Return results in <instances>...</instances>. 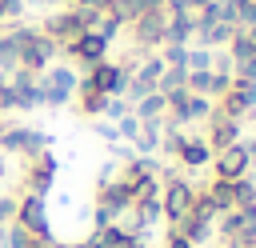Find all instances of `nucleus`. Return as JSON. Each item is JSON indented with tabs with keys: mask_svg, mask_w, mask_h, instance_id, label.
Returning <instances> with one entry per match:
<instances>
[{
	"mask_svg": "<svg viewBox=\"0 0 256 248\" xmlns=\"http://www.w3.org/2000/svg\"><path fill=\"white\" fill-rule=\"evenodd\" d=\"M244 36H248V44L256 48V24H252V28H244Z\"/></svg>",
	"mask_w": 256,
	"mask_h": 248,
	"instance_id": "nucleus-38",
	"label": "nucleus"
},
{
	"mask_svg": "<svg viewBox=\"0 0 256 248\" xmlns=\"http://www.w3.org/2000/svg\"><path fill=\"white\" fill-rule=\"evenodd\" d=\"M252 88H256V80H252Z\"/></svg>",
	"mask_w": 256,
	"mask_h": 248,
	"instance_id": "nucleus-40",
	"label": "nucleus"
},
{
	"mask_svg": "<svg viewBox=\"0 0 256 248\" xmlns=\"http://www.w3.org/2000/svg\"><path fill=\"white\" fill-rule=\"evenodd\" d=\"M192 192H196V184H192L188 176H172V180H164V184H160V216H164L168 224L184 220L188 208H192Z\"/></svg>",
	"mask_w": 256,
	"mask_h": 248,
	"instance_id": "nucleus-7",
	"label": "nucleus"
},
{
	"mask_svg": "<svg viewBox=\"0 0 256 248\" xmlns=\"http://www.w3.org/2000/svg\"><path fill=\"white\" fill-rule=\"evenodd\" d=\"M12 220H16L20 228H28L36 244H44V248H52V244H56V240H52V224H48V200H44V196H32V192L16 196V216H12Z\"/></svg>",
	"mask_w": 256,
	"mask_h": 248,
	"instance_id": "nucleus-2",
	"label": "nucleus"
},
{
	"mask_svg": "<svg viewBox=\"0 0 256 248\" xmlns=\"http://www.w3.org/2000/svg\"><path fill=\"white\" fill-rule=\"evenodd\" d=\"M160 140H164V120H144L140 132L132 136V152L136 156H156L160 152Z\"/></svg>",
	"mask_w": 256,
	"mask_h": 248,
	"instance_id": "nucleus-16",
	"label": "nucleus"
},
{
	"mask_svg": "<svg viewBox=\"0 0 256 248\" xmlns=\"http://www.w3.org/2000/svg\"><path fill=\"white\" fill-rule=\"evenodd\" d=\"M164 24H168V12L160 8V0H156L152 8H144V12H140L132 24H128L136 52H156V48L164 44Z\"/></svg>",
	"mask_w": 256,
	"mask_h": 248,
	"instance_id": "nucleus-4",
	"label": "nucleus"
},
{
	"mask_svg": "<svg viewBox=\"0 0 256 248\" xmlns=\"http://www.w3.org/2000/svg\"><path fill=\"white\" fill-rule=\"evenodd\" d=\"M48 148H52V132H44V128H32V124H28L24 144H20V156H24V160H32V156H40V152H48Z\"/></svg>",
	"mask_w": 256,
	"mask_h": 248,
	"instance_id": "nucleus-21",
	"label": "nucleus"
},
{
	"mask_svg": "<svg viewBox=\"0 0 256 248\" xmlns=\"http://www.w3.org/2000/svg\"><path fill=\"white\" fill-rule=\"evenodd\" d=\"M92 132H96V140H104L108 148H112V144H120V136H116V124H108V120H100V116L92 120Z\"/></svg>",
	"mask_w": 256,
	"mask_h": 248,
	"instance_id": "nucleus-30",
	"label": "nucleus"
},
{
	"mask_svg": "<svg viewBox=\"0 0 256 248\" xmlns=\"http://www.w3.org/2000/svg\"><path fill=\"white\" fill-rule=\"evenodd\" d=\"M240 124H248V128H252V132H256V108H252V112H248V116H244V120H240Z\"/></svg>",
	"mask_w": 256,
	"mask_h": 248,
	"instance_id": "nucleus-37",
	"label": "nucleus"
},
{
	"mask_svg": "<svg viewBox=\"0 0 256 248\" xmlns=\"http://www.w3.org/2000/svg\"><path fill=\"white\" fill-rule=\"evenodd\" d=\"M56 172H60V160L52 156V148L40 152V156H32L28 168H24V192H32V196H48L52 184H56Z\"/></svg>",
	"mask_w": 256,
	"mask_h": 248,
	"instance_id": "nucleus-8",
	"label": "nucleus"
},
{
	"mask_svg": "<svg viewBox=\"0 0 256 248\" xmlns=\"http://www.w3.org/2000/svg\"><path fill=\"white\" fill-rule=\"evenodd\" d=\"M8 36H12V44H16L20 68H28L32 76H40L48 64H56V60H60V48H56V44L36 28V24H32V28H28V24H16Z\"/></svg>",
	"mask_w": 256,
	"mask_h": 248,
	"instance_id": "nucleus-1",
	"label": "nucleus"
},
{
	"mask_svg": "<svg viewBox=\"0 0 256 248\" xmlns=\"http://www.w3.org/2000/svg\"><path fill=\"white\" fill-rule=\"evenodd\" d=\"M192 36H196V16L192 12H176V16H168V24H164V44H192Z\"/></svg>",
	"mask_w": 256,
	"mask_h": 248,
	"instance_id": "nucleus-17",
	"label": "nucleus"
},
{
	"mask_svg": "<svg viewBox=\"0 0 256 248\" xmlns=\"http://www.w3.org/2000/svg\"><path fill=\"white\" fill-rule=\"evenodd\" d=\"M252 24H256V0H236L232 28H252Z\"/></svg>",
	"mask_w": 256,
	"mask_h": 248,
	"instance_id": "nucleus-29",
	"label": "nucleus"
},
{
	"mask_svg": "<svg viewBox=\"0 0 256 248\" xmlns=\"http://www.w3.org/2000/svg\"><path fill=\"white\" fill-rule=\"evenodd\" d=\"M36 28H40V32H44V36L60 48V52H64V48H72V44L84 36V24H80L76 8H52V12L36 24Z\"/></svg>",
	"mask_w": 256,
	"mask_h": 248,
	"instance_id": "nucleus-5",
	"label": "nucleus"
},
{
	"mask_svg": "<svg viewBox=\"0 0 256 248\" xmlns=\"http://www.w3.org/2000/svg\"><path fill=\"white\" fill-rule=\"evenodd\" d=\"M116 176H120V164H116V160H104V164H100V172H96V188H100V184H108V180H116Z\"/></svg>",
	"mask_w": 256,
	"mask_h": 248,
	"instance_id": "nucleus-33",
	"label": "nucleus"
},
{
	"mask_svg": "<svg viewBox=\"0 0 256 248\" xmlns=\"http://www.w3.org/2000/svg\"><path fill=\"white\" fill-rule=\"evenodd\" d=\"M184 68H188V72H208V68H212V52H208V48H200V44H188Z\"/></svg>",
	"mask_w": 256,
	"mask_h": 248,
	"instance_id": "nucleus-26",
	"label": "nucleus"
},
{
	"mask_svg": "<svg viewBox=\"0 0 256 248\" xmlns=\"http://www.w3.org/2000/svg\"><path fill=\"white\" fill-rule=\"evenodd\" d=\"M128 112H132V104H128L124 96H108V100H104V112H100V120L116 124V120H120V116H128Z\"/></svg>",
	"mask_w": 256,
	"mask_h": 248,
	"instance_id": "nucleus-28",
	"label": "nucleus"
},
{
	"mask_svg": "<svg viewBox=\"0 0 256 248\" xmlns=\"http://www.w3.org/2000/svg\"><path fill=\"white\" fill-rule=\"evenodd\" d=\"M164 112H168V100H164V92H148V96H140L136 104H132V116L144 124V120H164Z\"/></svg>",
	"mask_w": 256,
	"mask_h": 248,
	"instance_id": "nucleus-19",
	"label": "nucleus"
},
{
	"mask_svg": "<svg viewBox=\"0 0 256 248\" xmlns=\"http://www.w3.org/2000/svg\"><path fill=\"white\" fill-rule=\"evenodd\" d=\"M220 248H228V244H220Z\"/></svg>",
	"mask_w": 256,
	"mask_h": 248,
	"instance_id": "nucleus-39",
	"label": "nucleus"
},
{
	"mask_svg": "<svg viewBox=\"0 0 256 248\" xmlns=\"http://www.w3.org/2000/svg\"><path fill=\"white\" fill-rule=\"evenodd\" d=\"M232 24H224V20H204V24H196V36H192V44H200V48H208V52H216V48H224L228 40H232Z\"/></svg>",
	"mask_w": 256,
	"mask_h": 248,
	"instance_id": "nucleus-15",
	"label": "nucleus"
},
{
	"mask_svg": "<svg viewBox=\"0 0 256 248\" xmlns=\"http://www.w3.org/2000/svg\"><path fill=\"white\" fill-rule=\"evenodd\" d=\"M164 100H168L164 120H168V124H180V128H188V124H196V120H208V112H212V104H216V100H208V96H192L188 88L168 92Z\"/></svg>",
	"mask_w": 256,
	"mask_h": 248,
	"instance_id": "nucleus-6",
	"label": "nucleus"
},
{
	"mask_svg": "<svg viewBox=\"0 0 256 248\" xmlns=\"http://www.w3.org/2000/svg\"><path fill=\"white\" fill-rule=\"evenodd\" d=\"M72 8H92V12H112V0H76Z\"/></svg>",
	"mask_w": 256,
	"mask_h": 248,
	"instance_id": "nucleus-34",
	"label": "nucleus"
},
{
	"mask_svg": "<svg viewBox=\"0 0 256 248\" xmlns=\"http://www.w3.org/2000/svg\"><path fill=\"white\" fill-rule=\"evenodd\" d=\"M152 4H156V0H112V12H116V16L124 20V28H128V24H132L144 8H152Z\"/></svg>",
	"mask_w": 256,
	"mask_h": 248,
	"instance_id": "nucleus-22",
	"label": "nucleus"
},
{
	"mask_svg": "<svg viewBox=\"0 0 256 248\" xmlns=\"http://www.w3.org/2000/svg\"><path fill=\"white\" fill-rule=\"evenodd\" d=\"M200 136L208 140V148H212V152H220V148H228V144H236V140L244 136V124H240V120H232V116H224V112L212 104V112H208V128H204Z\"/></svg>",
	"mask_w": 256,
	"mask_h": 248,
	"instance_id": "nucleus-10",
	"label": "nucleus"
},
{
	"mask_svg": "<svg viewBox=\"0 0 256 248\" xmlns=\"http://www.w3.org/2000/svg\"><path fill=\"white\" fill-rule=\"evenodd\" d=\"M164 248H196V244H192V240H184L176 228H168V240H164Z\"/></svg>",
	"mask_w": 256,
	"mask_h": 248,
	"instance_id": "nucleus-35",
	"label": "nucleus"
},
{
	"mask_svg": "<svg viewBox=\"0 0 256 248\" xmlns=\"http://www.w3.org/2000/svg\"><path fill=\"white\" fill-rule=\"evenodd\" d=\"M224 116H232V120H244L252 108H256V88L252 84H244V80H232V88L220 96V104H216Z\"/></svg>",
	"mask_w": 256,
	"mask_h": 248,
	"instance_id": "nucleus-12",
	"label": "nucleus"
},
{
	"mask_svg": "<svg viewBox=\"0 0 256 248\" xmlns=\"http://www.w3.org/2000/svg\"><path fill=\"white\" fill-rule=\"evenodd\" d=\"M72 96H76V112L88 116V120H96V116L104 112V100H108L104 92H96V88L84 84V80H76V92H72Z\"/></svg>",
	"mask_w": 256,
	"mask_h": 248,
	"instance_id": "nucleus-18",
	"label": "nucleus"
},
{
	"mask_svg": "<svg viewBox=\"0 0 256 248\" xmlns=\"http://www.w3.org/2000/svg\"><path fill=\"white\" fill-rule=\"evenodd\" d=\"M108 48H112V44H108L104 36H96V32H84V36H80L72 48H64L60 56H68V60H72V64H80V68H92L96 60H108Z\"/></svg>",
	"mask_w": 256,
	"mask_h": 248,
	"instance_id": "nucleus-11",
	"label": "nucleus"
},
{
	"mask_svg": "<svg viewBox=\"0 0 256 248\" xmlns=\"http://www.w3.org/2000/svg\"><path fill=\"white\" fill-rule=\"evenodd\" d=\"M92 32H96V36H104V40L112 44V40H116V36L124 32V20H120L116 12H104V16L96 20V28H92Z\"/></svg>",
	"mask_w": 256,
	"mask_h": 248,
	"instance_id": "nucleus-25",
	"label": "nucleus"
},
{
	"mask_svg": "<svg viewBox=\"0 0 256 248\" xmlns=\"http://www.w3.org/2000/svg\"><path fill=\"white\" fill-rule=\"evenodd\" d=\"M204 192L212 196L216 212H232V208H236V188H232V180H208Z\"/></svg>",
	"mask_w": 256,
	"mask_h": 248,
	"instance_id": "nucleus-20",
	"label": "nucleus"
},
{
	"mask_svg": "<svg viewBox=\"0 0 256 248\" xmlns=\"http://www.w3.org/2000/svg\"><path fill=\"white\" fill-rule=\"evenodd\" d=\"M32 248H40V244H32Z\"/></svg>",
	"mask_w": 256,
	"mask_h": 248,
	"instance_id": "nucleus-41",
	"label": "nucleus"
},
{
	"mask_svg": "<svg viewBox=\"0 0 256 248\" xmlns=\"http://www.w3.org/2000/svg\"><path fill=\"white\" fill-rule=\"evenodd\" d=\"M184 88H188L192 96H208V72H188V76H184Z\"/></svg>",
	"mask_w": 256,
	"mask_h": 248,
	"instance_id": "nucleus-31",
	"label": "nucleus"
},
{
	"mask_svg": "<svg viewBox=\"0 0 256 248\" xmlns=\"http://www.w3.org/2000/svg\"><path fill=\"white\" fill-rule=\"evenodd\" d=\"M96 204H100V208H108V212L120 220V212H128V208H132V192H128V184L108 180V184H100V188H96Z\"/></svg>",
	"mask_w": 256,
	"mask_h": 248,
	"instance_id": "nucleus-14",
	"label": "nucleus"
},
{
	"mask_svg": "<svg viewBox=\"0 0 256 248\" xmlns=\"http://www.w3.org/2000/svg\"><path fill=\"white\" fill-rule=\"evenodd\" d=\"M136 132H140V120H136L132 112L116 120V136H120V140H128V144H132V136H136Z\"/></svg>",
	"mask_w": 256,
	"mask_h": 248,
	"instance_id": "nucleus-32",
	"label": "nucleus"
},
{
	"mask_svg": "<svg viewBox=\"0 0 256 248\" xmlns=\"http://www.w3.org/2000/svg\"><path fill=\"white\" fill-rule=\"evenodd\" d=\"M184 140H188V128H180V124H168V120H164V140H160V152L176 156Z\"/></svg>",
	"mask_w": 256,
	"mask_h": 248,
	"instance_id": "nucleus-24",
	"label": "nucleus"
},
{
	"mask_svg": "<svg viewBox=\"0 0 256 248\" xmlns=\"http://www.w3.org/2000/svg\"><path fill=\"white\" fill-rule=\"evenodd\" d=\"M76 72H72V64H48L40 76H36V84H40V96H44V108H64L68 100H72V92H76Z\"/></svg>",
	"mask_w": 256,
	"mask_h": 248,
	"instance_id": "nucleus-3",
	"label": "nucleus"
},
{
	"mask_svg": "<svg viewBox=\"0 0 256 248\" xmlns=\"http://www.w3.org/2000/svg\"><path fill=\"white\" fill-rule=\"evenodd\" d=\"M208 160H212V148H208V140L188 132V140H184V144H180V152H176V164H180V168H192V172H200V168H208Z\"/></svg>",
	"mask_w": 256,
	"mask_h": 248,
	"instance_id": "nucleus-13",
	"label": "nucleus"
},
{
	"mask_svg": "<svg viewBox=\"0 0 256 248\" xmlns=\"http://www.w3.org/2000/svg\"><path fill=\"white\" fill-rule=\"evenodd\" d=\"M208 4H212V0H188V8H192V12H200V8H208Z\"/></svg>",
	"mask_w": 256,
	"mask_h": 248,
	"instance_id": "nucleus-36",
	"label": "nucleus"
},
{
	"mask_svg": "<svg viewBox=\"0 0 256 248\" xmlns=\"http://www.w3.org/2000/svg\"><path fill=\"white\" fill-rule=\"evenodd\" d=\"M156 56L164 60V68H184L188 48H184V44H160V48H156Z\"/></svg>",
	"mask_w": 256,
	"mask_h": 248,
	"instance_id": "nucleus-27",
	"label": "nucleus"
},
{
	"mask_svg": "<svg viewBox=\"0 0 256 248\" xmlns=\"http://www.w3.org/2000/svg\"><path fill=\"white\" fill-rule=\"evenodd\" d=\"M208 168H212V180H240V176H248V148H244V140L212 152Z\"/></svg>",
	"mask_w": 256,
	"mask_h": 248,
	"instance_id": "nucleus-9",
	"label": "nucleus"
},
{
	"mask_svg": "<svg viewBox=\"0 0 256 248\" xmlns=\"http://www.w3.org/2000/svg\"><path fill=\"white\" fill-rule=\"evenodd\" d=\"M232 88V72L228 68H208V100H220Z\"/></svg>",
	"mask_w": 256,
	"mask_h": 248,
	"instance_id": "nucleus-23",
	"label": "nucleus"
}]
</instances>
